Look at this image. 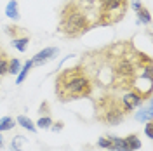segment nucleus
Here are the masks:
<instances>
[{"label": "nucleus", "instance_id": "nucleus-1", "mask_svg": "<svg viewBox=\"0 0 153 151\" xmlns=\"http://www.w3.org/2000/svg\"><path fill=\"white\" fill-rule=\"evenodd\" d=\"M82 64L89 71L94 87H103L108 92H125L136 85L144 66H152V57L139 52L131 40H120L87 52Z\"/></svg>", "mask_w": 153, "mask_h": 151}, {"label": "nucleus", "instance_id": "nucleus-2", "mask_svg": "<svg viewBox=\"0 0 153 151\" xmlns=\"http://www.w3.org/2000/svg\"><path fill=\"white\" fill-rule=\"evenodd\" d=\"M94 92V82L82 63L61 70L54 80V94L61 103L91 97Z\"/></svg>", "mask_w": 153, "mask_h": 151}, {"label": "nucleus", "instance_id": "nucleus-3", "mask_svg": "<svg viewBox=\"0 0 153 151\" xmlns=\"http://www.w3.org/2000/svg\"><path fill=\"white\" fill-rule=\"evenodd\" d=\"M89 30H92V18L75 0H68L59 12L57 33H61L65 38H80Z\"/></svg>", "mask_w": 153, "mask_h": 151}, {"label": "nucleus", "instance_id": "nucleus-4", "mask_svg": "<svg viewBox=\"0 0 153 151\" xmlns=\"http://www.w3.org/2000/svg\"><path fill=\"white\" fill-rule=\"evenodd\" d=\"M92 108H94V120L106 127H117L127 118L120 97H117L115 92H105L99 97H96L92 101Z\"/></svg>", "mask_w": 153, "mask_h": 151}, {"label": "nucleus", "instance_id": "nucleus-5", "mask_svg": "<svg viewBox=\"0 0 153 151\" xmlns=\"http://www.w3.org/2000/svg\"><path fill=\"white\" fill-rule=\"evenodd\" d=\"M92 9L94 16L92 26H113L118 24L127 14L129 9V0H92Z\"/></svg>", "mask_w": 153, "mask_h": 151}, {"label": "nucleus", "instance_id": "nucleus-6", "mask_svg": "<svg viewBox=\"0 0 153 151\" xmlns=\"http://www.w3.org/2000/svg\"><path fill=\"white\" fill-rule=\"evenodd\" d=\"M150 97H152V89L139 90V89L134 85L132 89H129V90L124 92V95L120 97V103H122V108H124L125 115L129 116V115L132 113L136 108H139L144 101H150Z\"/></svg>", "mask_w": 153, "mask_h": 151}, {"label": "nucleus", "instance_id": "nucleus-7", "mask_svg": "<svg viewBox=\"0 0 153 151\" xmlns=\"http://www.w3.org/2000/svg\"><path fill=\"white\" fill-rule=\"evenodd\" d=\"M57 52H59V49L57 47H45L44 50L37 52L35 56L30 59V61H31V66L37 68V66H44V64H47L51 59H54V57L57 56Z\"/></svg>", "mask_w": 153, "mask_h": 151}, {"label": "nucleus", "instance_id": "nucleus-8", "mask_svg": "<svg viewBox=\"0 0 153 151\" xmlns=\"http://www.w3.org/2000/svg\"><path fill=\"white\" fill-rule=\"evenodd\" d=\"M132 9L136 10L137 21H139L141 24H150V23H152V14H150L148 7L144 5L141 0H132Z\"/></svg>", "mask_w": 153, "mask_h": 151}, {"label": "nucleus", "instance_id": "nucleus-9", "mask_svg": "<svg viewBox=\"0 0 153 151\" xmlns=\"http://www.w3.org/2000/svg\"><path fill=\"white\" fill-rule=\"evenodd\" d=\"M124 139H125V142H127V146H129L131 151H137V150H141V146H143V142L139 139V134H136V132L125 135Z\"/></svg>", "mask_w": 153, "mask_h": 151}, {"label": "nucleus", "instance_id": "nucleus-10", "mask_svg": "<svg viewBox=\"0 0 153 151\" xmlns=\"http://www.w3.org/2000/svg\"><path fill=\"white\" fill-rule=\"evenodd\" d=\"M5 33H7L12 40H14V38H19V37L28 35V33L21 28V26H18V24H7V26H5Z\"/></svg>", "mask_w": 153, "mask_h": 151}, {"label": "nucleus", "instance_id": "nucleus-11", "mask_svg": "<svg viewBox=\"0 0 153 151\" xmlns=\"http://www.w3.org/2000/svg\"><path fill=\"white\" fill-rule=\"evenodd\" d=\"M5 14H7V18L14 19V21H18V19H19V5H18V0H10L9 4H7V7H5Z\"/></svg>", "mask_w": 153, "mask_h": 151}, {"label": "nucleus", "instance_id": "nucleus-12", "mask_svg": "<svg viewBox=\"0 0 153 151\" xmlns=\"http://www.w3.org/2000/svg\"><path fill=\"white\" fill-rule=\"evenodd\" d=\"M12 47L16 49V50H19V52H25L26 49H28V44H30V37L28 35H25V37H19V38H14L12 42Z\"/></svg>", "mask_w": 153, "mask_h": 151}, {"label": "nucleus", "instance_id": "nucleus-13", "mask_svg": "<svg viewBox=\"0 0 153 151\" xmlns=\"http://www.w3.org/2000/svg\"><path fill=\"white\" fill-rule=\"evenodd\" d=\"M16 122H18V125H21L23 129H26V130H30V132H37V125L31 122L28 116H25V115H19Z\"/></svg>", "mask_w": 153, "mask_h": 151}, {"label": "nucleus", "instance_id": "nucleus-14", "mask_svg": "<svg viewBox=\"0 0 153 151\" xmlns=\"http://www.w3.org/2000/svg\"><path fill=\"white\" fill-rule=\"evenodd\" d=\"M31 61H26V63H25V64H23V68H21V70H19L18 71V78H16V84H23V82H25V80H26V76H28V73L30 71H31Z\"/></svg>", "mask_w": 153, "mask_h": 151}, {"label": "nucleus", "instance_id": "nucleus-15", "mask_svg": "<svg viewBox=\"0 0 153 151\" xmlns=\"http://www.w3.org/2000/svg\"><path fill=\"white\" fill-rule=\"evenodd\" d=\"M96 146L101 148V150L111 151V148H113V135H103V137H99L97 142H96Z\"/></svg>", "mask_w": 153, "mask_h": 151}, {"label": "nucleus", "instance_id": "nucleus-16", "mask_svg": "<svg viewBox=\"0 0 153 151\" xmlns=\"http://www.w3.org/2000/svg\"><path fill=\"white\" fill-rule=\"evenodd\" d=\"M16 125V120L12 116H2L0 118V132H7V130H12Z\"/></svg>", "mask_w": 153, "mask_h": 151}, {"label": "nucleus", "instance_id": "nucleus-17", "mask_svg": "<svg viewBox=\"0 0 153 151\" xmlns=\"http://www.w3.org/2000/svg\"><path fill=\"white\" fill-rule=\"evenodd\" d=\"M7 64H9V57H7V52L0 49V78L4 75H7Z\"/></svg>", "mask_w": 153, "mask_h": 151}, {"label": "nucleus", "instance_id": "nucleus-18", "mask_svg": "<svg viewBox=\"0 0 153 151\" xmlns=\"http://www.w3.org/2000/svg\"><path fill=\"white\" fill-rule=\"evenodd\" d=\"M19 70H21V61H19L18 57L9 59V64H7V75H16Z\"/></svg>", "mask_w": 153, "mask_h": 151}, {"label": "nucleus", "instance_id": "nucleus-19", "mask_svg": "<svg viewBox=\"0 0 153 151\" xmlns=\"http://www.w3.org/2000/svg\"><path fill=\"white\" fill-rule=\"evenodd\" d=\"M52 118H51V115H42L40 118H38V122H37V129H51V125H52Z\"/></svg>", "mask_w": 153, "mask_h": 151}, {"label": "nucleus", "instance_id": "nucleus-20", "mask_svg": "<svg viewBox=\"0 0 153 151\" xmlns=\"http://www.w3.org/2000/svg\"><path fill=\"white\" fill-rule=\"evenodd\" d=\"M25 137L23 135H14L12 137V141H10V148L12 151H23V144H25Z\"/></svg>", "mask_w": 153, "mask_h": 151}, {"label": "nucleus", "instance_id": "nucleus-21", "mask_svg": "<svg viewBox=\"0 0 153 151\" xmlns=\"http://www.w3.org/2000/svg\"><path fill=\"white\" fill-rule=\"evenodd\" d=\"M137 120H152L153 118V113H152V108L148 106L144 111H141V113H137V116H136Z\"/></svg>", "mask_w": 153, "mask_h": 151}, {"label": "nucleus", "instance_id": "nucleus-22", "mask_svg": "<svg viewBox=\"0 0 153 151\" xmlns=\"http://www.w3.org/2000/svg\"><path fill=\"white\" fill-rule=\"evenodd\" d=\"M38 115H40V116H42V115H51V104H49V101H44V103L40 104Z\"/></svg>", "mask_w": 153, "mask_h": 151}, {"label": "nucleus", "instance_id": "nucleus-23", "mask_svg": "<svg viewBox=\"0 0 153 151\" xmlns=\"http://www.w3.org/2000/svg\"><path fill=\"white\" fill-rule=\"evenodd\" d=\"M144 134H146V137H148V139H152V137H153V122H152V120H148V122H146Z\"/></svg>", "mask_w": 153, "mask_h": 151}, {"label": "nucleus", "instance_id": "nucleus-24", "mask_svg": "<svg viewBox=\"0 0 153 151\" xmlns=\"http://www.w3.org/2000/svg\"><path fill=\"white\" fill-rule=\"evenodd\" d=\"M65 129V123L61 122V120H57V122H52V125H51V130L52 132H61Z\"/></svg>", "mask_w": 153, "mask_h": 151}, {"label": "nucleus", "instance_id": "nucleus-25", "mask_svg": "<svg viewBox=\"0 0 153 151\" xmlns=\"http://www.w3.org/2000/svg\"><path fill=\"white\" fill-rule=\"evenodd\" d=\"M4 148V135H2V132H0V150Z\"/></svg>", "mask_w": 153, "mask_h": 151}]
</instances>
